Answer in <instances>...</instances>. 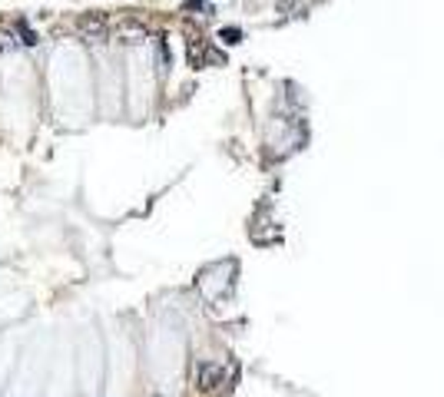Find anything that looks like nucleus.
Here are the masks:
<instances>
[{
	"instance_id": "f257e3e1",
	"label": "nucleus",
	"mask_w": 444,
	"mask_h": 397,
	"mask_svg": "<svg viewBox=\"0 0 444 397\" xmlns=\"http://www.w3.org/2000/svg\"><path fill=\"white\" fill-rule=\"evenodd\" d=\"M222 377H226V367L216 365V361H203V365L196 367V384L199 391H216L222 384Z\"/></svg>"
},
{
	"instance_id": "f03ea898",
	"label": "nucleus",
	"mask_w": 444,
	"mask_h": 397,
	"mask_svg": "<svg viewBox=\"0 0 444 397\" xmlns=\"http://www.w3.org/2000/svg\"><path fill=\"white\" fill-rule=\"evenodd\" d=\"M109 27L107 13H83L80 20H76V30L83 33V37H90V40H97V37H103Z\"/></svg>"
},
{
	"instance_id": "7ed1b4c3",
	"label": "nucleus",
	"mask_w": 444,
	"mask_h": 397,
	"mask_svg": "<svg viewBox=\"0 0 444 397\" xmlns=\"http://www.w3.org/2000/svg\"><path fill=\"white\" fill-rule=\"evenodd\" d=\"M119 37H123L126 43H136V40H143V37H146V30H143V23L126 20L123 27H119Z\"/></svg>"
},
{
	"instance_id": "20e7f679",
	"label": "nucleus",
	"mask_w": 444,
	"mask_h": 397,
	"mask_svg": "<svg viewBox=\"0 0 444 397\" xmlns=\"http://www.w3.org/2000/svg\"><path fill=\"white\" fill-rule=\"evenodd\" d=\"M17 43H20V40H13L11 30H0V50H4V54H7V50H13Z\"/></svg>"
},
{
	"instance_id": "39448f33",
	"label": "nucleus",
	"mask_w": 444,
	"mask_h": 397,
	"mask_svg": "<svg viewBox=\"0 0 444 397\" xmlns=\"http://www.w3.org/2000/svg\"><path fill=\"white\" fill-rule=\"evenodd\" d=\"M17 30H20V43H27V47H33V43H37V33H33L27 23H20Z\"/></svg>"
},
{
	"instance_id": "423d86ee",
	"label": "nucleus",
	"mask_w": 444,
	"mask_h": 397,
	"mask_svg": "<svg viewBox=\"0 0 444 397\" xmlns=\"http://www.w3.org/2000/svg\"><path fill=\"white\" fill-rule=\"evenodd\" d=\"M222 40H226V43H239V30H232V27L222 30Z\"/></svg>"
}]
</instances>
